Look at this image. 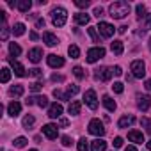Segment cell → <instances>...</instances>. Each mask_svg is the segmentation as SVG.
<instances>
[{"label":"cell","mask_w":151,"mask_h":151,"mask_svg":"<svg viewBox=\"0 0 151 151\" xmlns=\"http://www.w3.org/2000/svg\"><path fill=\"white\" fill-rule=\"evenodd\" d=\"M9 52H11L13 57H18V55L22 53V48H20L16 43H11V45H9Z\"/></svg>","instance_id":"cell-31"},{"label":"cell","mask_w":151,"mask_h":151,"mask_svg":"<svg viewBox=\"0 0 151 151\" xmlns=\"http://www.w3.org/2000/svg\"><path fill=\"white\" fill-rule=\"evenodd\" d=\"M114 146H116V147H121V146H123V139H121V137H116V139H114Z\"/></svg>","instance_id":"cell-47"},{"label":"cell","mask_w":151,"mask_h":151,"mask_svg":"<svg viewBox=\"0 0 151 151\" xmlns=\"http://www.w3.org/2000/svg\"><path fill=\"white\" fill-rule=\"evenodd\" d=\"M36 27H37V29H41V27H45V20H43V18H39V20L36 22Z\"/></svg>","instance_id":"cell-51"},{"label":"cell","mask_w":151,"mask_h":151,"mask_svg":"<svg viewBox=\"0 0 151 151\" xmlns=\"http://www.w3.org/2000/svg\"><path fill=\"white\" fill-rule=\"evenodd\" d=\"M112 71H114V75H117V77H121V75H123V69H121L119 66H116V68H112Z\"/></svg>","instance_id":"cell-48"},{"label":"cell","mask_w":151,"mask_h":151,"mask_svg":"<svg viewBox=\"0 0 151 151\" xmlns=\"http://www.w3.org/2000/svg\"><path fill=\"white\" fill-rule=\"evenodd\" d=\"M112 91H114L116 94H121V93L124 91V87H123V84H121V82H114V86H112Z\"/></svg>","instance_id":"cell-38"},{"label":"cell","mask_w":151,"mask_h":151,"mask_svg":"<svg viewBox=\"0 0 151 151\" xmlns=\"http://www.w3.org/2000/svg\"><path fill=\"white\" fill-rule=\"evenodd\" d=\"M30 75H32V77H41V75H43V69L34 68V69H30Z\"/></svg>","instance_id":"cell-46"},{"label":"cell","mask_w":151,"mask_h":151,"mask_svg":"<svg viewBox=\"0 0 151 151\" xmlns=\"http://www.w3.org/2000/svg\"><path fill=\"white\" fill-rule=\"evenodd\" d=\"M9 66L13 68V71H14V75L16 77H25V68L18 62V60H14V59H9Z\"/></svg>","instance_id":"cell-13"},{"label":"cell","mask_w":151,"mask_h":151,"mask_svg":"<svg viewBox=\"0 0 151 151\" xmlns=\"http://www.w3.org/2000/svg\"><path fill=\"white\" fill-rule=\"evenodd\" d=\"M16 7H18L22 13H29V9L32 7V2H30V0H20V2L16 4Z\"/></svg>","instance_id":"cell-23"},{"label":"cell","mask_w":151,"mask_h":151,"mask_svg":"<svg viewBox=\"0 0 151 151\" xmlns=\"http://www.w3.org/2000/svg\"><path fill=\"white\" fill-rule=\"evenodd\" d=\"M144 87H146L147 91H151V78H149V80H146V84H144Z\"/></svg>","instance_id":"cell-52"},{"label":"cell","mask_w":151,"mask_h":151,"mask_svg":"<svg viewBox=\"0 0 151 151\" xmlns=\"http://www.w3.org/2000/svg\"><path fill=\"white\" fill-rule=\"evenodd\" d=\"M126 29H128V27H126V25H123V27H119L117 30H119V34H124V32H126Z\"/></svg>","instance_id":"cell-53"},{"label":"cell","mask_w":151,"mask_h":151,"mask_svg":"<svg viewBox=\"0 0 151 151\" xmlns=\"http://www.w3.org/2000/svg\"><path fill=\"white\" fill-rule=\"evenodd\" d=\"M110 50H112L116 55H121L123 50H124V48H123V41H114V43L110 45Z\"/></svg>","instance_id":"cell-26"},{"label":"cell","mask_w":151,"mask_h":151,"mask_svg":"<svg viewBox=\"0 0 151 151\" xmlns=\"http://www.w3.org/2000/svg\"><path fill=\"white\" fill-rule=\"evenodd\" d=\"M149 50H151V37H149Z\"/></svg>","instance_id":"cell-58"},{"label":"cell","mask_w":151,"mask_h":151,"mask_svg":"<svg viewBox=\"0 0 151 151\" xmlns=\"http://www.w3.org/2000/svg\"><path fill=\"white\" fill-rule=\"evenodd\" d=\"M89 140H86V137H82L80 140H78V151H89V144H87Z\"/></svg>","instance_id":"cell-34"},{"label":"cell","mask_w":151,"mask_h":151,"mask_svg":"<svg viewBox=\"0 0 151 151\" xmlns=\"http://www.w3.org/2000/svg\"><path fill=\"white\" fill-rule=\"evenodd\" d=\"M89 14H86V13H77L75 14V22H77L78 25H87L89 23Z\"/></svg>","instance_id":"cell-22"},{"label":"cell","mask_w":151,"mask_h":151,"mask_svg":"<svg viewBox=\"0 0 151 151\" xmlns=\"http://www.w3.org/2000/svg\"><path fill=\"white\" fill-rule=\"evenodd\" d=\"M84 101L87 103V107H89L91 110H96V109H98V98H96V93H94L93 89L86 91V94H84Z\"/></svg>","instance_id":"cell-7"},{"label":"cell","mask_w":151,"mask_h":151,"mask_svg":"<svg viewBox=\"0 0 151 151\" xmlns=\"http://www.w3.org/2000/svg\"><path fill=\"white\" fill-rule=\"evenodd\" d=\"M7 112H9V116H13V117H16L20 112H22V105L18 103V101H11L9 105H7Z\"/></svg>","instance_id":"cell-17"},{"label":"cell","mask_w":151,"mask_h":151,"mask_svg":"<svg viewBox=\"0 0 151 151\" xmlns=\"http://www.w3.org/2000/svg\"><path fill=\"white\" fill-rule=\"evenodd\" d=\"M41 59H43V50H41V48H32V50H29V60H30V62L37 64Z\"/></svg>","instance_id":"cell-14"},{"label":"cell","mask_w":151,"mask_h":151,"mask_svg":"<svg viewBox=\"0 0 151 151\" xmlns=\"http://www.w3.org/2000/svg\"><path fill=\"white\" fill-rule=\"evenodd\" d=\"M137 107H139L142 112L149 110V109H151V96H147V94H139V96H137Z\"/></svg>","instance_id":"cell-10"},{"label":"cell","mask_w":151,"mask_h":151,"mask_svg":"<svg viewBox=\"0 0 151 151\" xmlns=\"http://www.w3.org/2000/svg\"><path fill=\"white\" fill-rule=\"evenodd\" d=\"M109 13H110L112 18L123 20L124 16L130 14V4H128V2H123V0H119V2H114V4H110Z\"/></svg>","instance_id":"cell-1"},{"label":"cell","mask_w":151,"mask_h":151,"mask_svg":"<svg viewBox=\"0 0 151 151\" xmlns=\"http://www.w3.org/2000/svg\"><path fill=\"white\" fill-rule=\"evenodd\" d=\"M133 121H135V117H133V116H123V117L119 119L117 126H119V128H128V126H132V124H133Z\"/></svg>","instance_id":"cell-19"},{"label":"cell","mask_w":151,"mask_h":151,"mask_svg":"<svg viewBox=\"0 0 151 151\" xmlns=\"http://www.w3.org/2000/svg\"><path fill=\"white\" fill-rule=\"evenodd\" d=\"M11 78V71L7 68H2V75H0V80H2V84H7Z\"/></svg>","instance_id":"cell-29"},{"label":"cell","mask_w":151,"mask_h":151,"mask_svg":"<svg viewBox=\"0 0 151 151\" xmlns=\"http://www.w3.org/2000/svg\"><path fill=\"white\" fill-rule=\"evenodd\" d=\"M43 41H45L48 46H55V45L59 43V41H57V37H55L52 32H45V34H43Z\"/></svg>","instance_id":"cell-21"},{"label":"cell","mask_w":151,"mask_h":151,"mask_svg":"<svg viewBox=\"0 0 151 151\" xmlns=\"http://www.w3.org/2000/svg\"><path fill=\"white\" fill-rule=\"evenodd\" d=\"M103 105H105V107H107V110H110V112H114V110H116V101H114L110 96H107V94L103 96Z\"/></svg>","instance_id":"cell-25"},{"label":"cell","mask_w":151,"mask_h":151,"mask_svg":"<svg viewBox=\"0 0 151 151\" xmlns=\"http://www.w3.org/2000/svg\"><path fill=\"white\" fill-rule=\"evenodd\" d=\"M80 109H82V103L80 101H71L69 107H68V112L71 116H77V114H80Z\"/></svg>","instance_id":"cell-20"},{"label":"cell","mask_w":151,"mask_h":151,"mask_svg":"<svg viewBox=\"0 0 151 151\" xmlns=\"http://www.w3.org/2000/svg\"><path fill=\"white\" fill-rule=\"evenodd\" d=\"M130 69H132V75H133L135 78H142L144 75H146V64H144L142 60H139V59L132 62Z\"/></svg>","instance_id":"cell-4"},{"label":"cell","mask_w":151,"mask_h":151,"mask_svg":"<svg viewBox=\"0 0 151 151\" xmlns=\"http://www.w3.org/2000/svg\"><path fill=\"white\" fill-rule=\"evenodd\" d=\"M147 149H149V151H151V140H149V142H147Z\"/></svg>","instance_id":"cell-57"},{"label":"cell","mask_w":151,"mask_h":151,"mask_svg":"<svg viewBox=\"0 0 151 151\" xmlns=\"http://www.w3.org/2000/svg\"><path fill=\"white\" fill-rule=\"evenodd\" d=\"M46 60H48V66L50 68H62L64 66V59L60 55H55V53H50Z\"/></svg>","instance_id":"cell-11"},{"label":"cell","mask_w":151,"mask_h":151,"mask_svg":"<svg viewBox=\"0 0 151 151\" xmlns=\"http://www.w3.org/2000/svg\"><path fill=\"white\" fill-rule=\"evenodd\" d=\"M30 39L36 41V39H37V34H36V32H30Z\"/></svg>","instance_id":"cell-55"},{"label":"cell","mask_w":151,"mask_h":151,"mask_svg":"<svg viewBox=\"0 0 151 151\" xmlns=\"http://www.w3.org/2000/svg\"><path fill=\"white\" fill-rule=\"evenodd\" d=\"M87 30H89V34H91L93 41H94V43H100V39H98V34H96V29H94V27H89Z\"/></svg>","instance_id":"cell-42"},{"label":"cell","mask_w":151,"mask_h":151,"mask_svg":"<svg viewBox=\"0 0 151 151\" xmlns=\"http://www.w3.org/2000/svg\"><path fill=\"white\" fill-rule=\"evenodd\" d=\"M68 53H69L71 59H78V57H80V48H78L77 45H71V46L68 48Z\"/></svg>","instance_id":"cell-27"},{"label":"cell","mask_w":151,"mask_h":151,"mask_svg":"<svg viewBox=\"0 0 151 151\" xmlns=\"http://www.w3.org/2000/svg\"><path fill=\"white\" fill-rule=\"evenodd\" d=\"M73 73H75V77H77L78 80H82V78L86 77V73H84V69H82L80 66H77V68H73Z\"/></svg>","instance_id":"cell-37"},{"label":"cell","mask_w":151,"mask_h":151,"mask_svg":"<svg viewBox=\"0 0 151 151\" xmlns=\"http://www.w3.org/2000/svg\"><path fill=\"white\" fill-rule=\"evenodd\" d=\"M105 126H103V123L100 121V119H93L91 123H89V133H93V135H96V137H103L105 135Z\"/></svg>","instance_id":"cell-5"},{"label":"cell","mask_w":151,"mask_h":151,"mask_svg":"<svg viewBox=\"0 0 151 151\" xmlns=\"http://www.w3.org/2000/svg\"><path fill=\"white\" fill-rule=\"evenodd\" d=\"M96 29L100 30V34H101L103 37H112L114 32H116L114 25H110V23H107V22H100V25H98Z\"/></svg>","instance_id":"cell-9"},{"label":"cell","mask_w":151,"mask_h":151,"mask_svg":"<svg viewBox=\"0 0 151 151\" xmlns=\"http://www.w3.org/2000/svg\"><path fill=\"white\" fill-rule=\"evenodd\" d=\"M112 73L114 71L110 68H98V69H94V78L96 80H101V82H107V80H110Z\"/></svg>","instance_id":"cell-8"},{"label":"cell","mask_w":151,"mask_h":151,"mask_svg":"<svg viewBox=\"0 0 151 151\" xmlns=\"http://www.w3.org/2000/svg\"><path fill=\"white\" fill-rule=\"evenodd\" d=\"M107 149V142L103 139H96L91 142V151H105Z\"/></svg>","instance_id":"cell-18"},{"label":"cell","mask_w":151,"mask_h":151,"mask_svg":"<svg viewBox=\"0 0 151 151\" xmlns=\"http://www.w3.org/2000/svg\"><path fill=\"white\" fill-rule=\"evenodd\" d=\"M30 151H37V149H30Z\"/></svg>","instance_id":"cell-59"},{"label":"cell","mask_w":151,"mask_h":151,"mask_svg":"<svg viewBox=\"0 0 151 151\" xmlns=\"http://www.w3.org/2000/svg\"><path fill=\"white\" fill-rule=\"evenodd\" d=\"M43 133H45L50 140H53V139H57V126H55V124H45V126H43Z\"/></svg>","instance_id":"cell-15"},{"label":"cell","mask_w":151,"mask_h":151,"mask_svg":"<svg viewBox=\"0 0 151 151\" xmlns=\"http://www.w3.org/2000/svg\"><path fill=\"white\" fill-rule=\"evenodd\" d=\"M94 16L96 18H101V16H105V11L101 7H94Z\"/></svg>","instance_id":"cell-45"},{"label":"cell","mask_w":151,"mask_h":151,"mask_svg":"<svg viewBox=\"0 0 151 151\" xmlns=\"http://www.w3.org/2000/svg\"><path fill=\"white\" fill-rule=\"evenodd\" d=\"M77 93H78V86H77V84L68 86L66 93H62V91H59V89H53V96H55V98H59V100H71Z\"/></svg>","instance_id":"cell-3"},{"label":"cell","mask_w":151,"mask_h":151,"mask_svg":"<svg viewBox=\"0 0 151 151\" xmlns=\"http://www.w3.org/2000/svg\"><path fill=\"white\" fill-rule=\"evenodd\" d=\"M25 103H27V105H34V103H36V96H30V98H27V100H25Z\"/></svg>","instance_id":"cell-49"},{"label":"cell","mask_w":151,"mask_h":151,"mask_svg":"<svg viewBox=\"0 0 151 151\" xmlns=\"http://www.w3.org/2000/svg\"><path fill=\"white\" fill-rule=\"evenodd\" d=\"M13 32H14V36H23L25 34V25L23 23H14Z\"/></svg>","instance_id":"cell-28"},{"label":"cell","mask_w":151,"mask_h":151,"mask_svg":"<svg viewBox=\"0 0 151 151\" xmlns=\"http://www.w3.org/2000/svg\"><path fill=\"white\" fill-rule=\"evenodd\" d=\"M52 80H53V82H62V80H64V77H60V75H53Z\"/></svg>","instance_id":"cell-50"},{"label":"cell","mask_w":151,"mask_h":151,"mask_svg":"<svg viewBox=\"0 0 151 151\" xmlns=\"http://www.w3.org/2000/svg\"><path fill=\"white\" fill-rule=\"evenodd\" d=\"M23 93H25L23 86H13V87L9 89V94H11L13 98H20V96H22Z\"/></svg>","instance_id":"cell-24"},{"label":"cell","mask_w":151,"mask_h":151,"mask_svg":"<svg viewBox=\"0 0 151 151\" xmlns=\"http://www.w3.org/2000/svg\"><path fill=\"white\" fill-rule=\"evenodd\" d=\"M135 11H137V16H139L140 20H144V18L147 16V13H146V6H142V4H139V6L135 7Z\"/></svg>","instance_id":"cell-30"},{"label":"cell","mask_w":151,"mask_h":151,"mask_svg":"<svg viewBox=\"0 0 151 151\" xmlns=\"http://www.w3.org/2000/svg\"><path fill=\"white\" fill-rule=\"evenodd\" d=\"M59 124H60V126H68V119H60Z\"/></svg>","instance_id":"cell-54"},{"label":"cell","mask_w":151,"mask_h":151,"mask_svg":"<svg viewBox=\"0 0 151 151\" xmlns=\"http://www.w3.org/2000/svg\"><path fill=\"white\" fill-rule=\"evenodd\" d=\"M27 142H29V140H27L25 137H18V139H14V142H13V144H14L16 147H25V146H27Z\"/></svg>","instance_id":"cell-36"},{"label":"cell","mask_w":151,"mask_h":151,"mask_svg":"<svg viewBox=\"0 0 151 151\" xmlns=\"http://www.w3.org/2000/svg\"><path fill=\"white\" fill-rule=\"evenodd\" d=\"M0 37H2L4 41L9 37V29H7V25H6V22H2V34H0Z\"/></svg>","instance_id":"cell-40"},{"label":"cell","mask_w":151,"mask_h":151,"mask_svg":"<svg viewBox=\"0 0 151 151\" xmlns=\"http://www.w3.org/2000/svg\"><path fill=\"white\" fill-rule=\"evenodd\" d=\"M66 20H68V13H66L64 7H55L52 11V22H53L55 27H64Z\"/></svg>","instance_id":"cell-2"},{"label":"cell","mask_w":151,"mask_h":151,"mask_svg":"<svg viewBox=\"0 0 151 151\" xmlns=\"http://www.w3.org/2000/svg\"><path fill=\"white\" fill-rule=\"evenodd\" d=\"M36 105H39L41 109L48 107V98L46 96H36Z\"/></svg>","instance_id":"cell-32"},{"label":"cell","mask_w":151,"mask_h":151,"mask_svg":"<svg viewBox=\"0 0 151 151\" xmlns=\"http://www.w3.org/2000/svg\"><path fill=\"white\" fill-rule=\"evenodd\" d=\"M142 29H144V30H149V29H151V14H147V16L142 20Z\"/></svg>","instance_id":"cell-39"},{"label":"cell","mask_w":151,"mask_h":151,"mask_svg":"<svg viewBox=\"0 0 151 151\" xmlns=\"http://www.w3.org/2000/svg\"><path fill=\"white\" fill-rule=\"evenodd\" d=\"M41 87H43V84H41V82H34V84H30V91H34V93H39V91H41Z\"/></svg>","instance_id":"cell-43"},{"label":"cell","mask_w":151,"mask_h":151,"mask_svg":"<svg viewBox=\"0 0 151 151\" xmlns=\"http://www.w3.org/2000/svg\"><path fill=\"white\" fill-rule=\"evenodd\" d=\"M128 139H130L132 142H135V144H142V142H144V135H142V132H137V130L128 132Z\"/></svg>","instance_id":"cell-16"},{"label":"cell","mask_w":151,"mask_h":151,"mask_svg":"<svg viewBox=\"0 0 151 151\" xmlns=\"http://www.w3.org/2000/svg\"><path fill=\"white\" fill-rule=\"evenodd\" d=\"M101 57H105V48L103 46H94L87 52V62H91V64L100 60Z\"/></svg>","instance_id":"cell-6"},{"label":"cell","mask_w":151,"mask_h":151,"mask_svg":"<svg viewBox=\"0 0 151 151\" xmlns=\"http://www.w3.org/2000/svg\"><path fill=\"white\" fill-rule=\"evenodd\" d=\"M34 123H36L34 116H25V117H23V126H25L27 130H29V128H30V126H32Z\"/></svg>","instance_id":"cell-33"},{"label":"cell","mask_w":151,"mask_h":151,"mask_svg":"<svg viewBox=\"0 0 151 151\" xmlns=\"http://www.w3.org/2000/svg\"><path fill=\"white\" fill-rule=\"evenodd\" d=\"M124 151H137V147H135V146H128Z\"/></svg>","instance_id":"cell-56"},{"label":"cell","mask_w":151,"mask_h":151,"mask_svg":"<svg viewBox=\"0 0 151 151\" xmlns=\"http://www.w3.org/2000/svg\"><path fill=\"white\" fill-rule=\"evenodd\" d=\"M60 140H62V146H71V144H73V140H71L68 135H62V137H60Z\"/></svg>","instance_id":"cell-44"},{"label":"cell","mask_w":151,"mask_h":151,"mask_svg":"<svg viewBox=\"0 0 151 151\" xmlns=\"http://www.w3.org/2000/svg\"><path fill=\"white\" fill-rule=\"evenodd\" d=\"M89 0H77V2H75V6L77 7H80V9H86V7H89Z\"/></svg>","instance_id":"cell-41"},{"label":"cell","mask_w":151,"mask_h":151,"mask_svg":"<svg viewBox=\"0 0 151 151\" xmlns=\"http://www.w3.org/2000/svg\"><path fill=\"white\" fill-rule=\"evenodd\" d=\"M140 124H142V126L146 128V132L151 135V119H149V117H142V119H140Z\"/></svg>","instance_id":"cell-35"},{"label":"cell","mask_w":151,"mask_h":151,"mask_svg":"<svg viewBox=\"0 0 151 151\" xmlns=\"http://www.w3.org/2000/svg\"><path fill=\"white\" fill-rule=\"evenodd\" d=\"M60 114H62V105L60 103H52L50 109H48V117L57 119V117H60Z\"/></svg>","instance_id":"cell-12"}]
</instances>
